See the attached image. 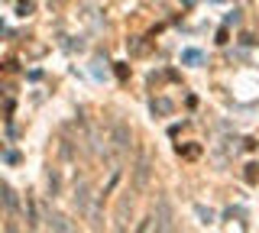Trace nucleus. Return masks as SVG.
Segmentation results:
<instances>
[{"label": "nucleus", "mask_w": 259, "mask_h": 233, "mask_svg": "<svg viewBox=\"0 0 259 233\" xmlns=\"http://www.w3.org/2000/svg\"><path fill=\"white\" fill-rule=\"evenodd\" d=\"M182 62H185V65H198V62H201V52L198 49H185L182 52Z\"/></svg>", "instance_id": "obj_6"}, {"label": "nucleus", "mask_w": 259, "mask_h": 233, "mask_svg": "<svg viewBox=\"0 0 259 233\" xmlns=\"http://www.w3.org/2000/svg\"><path fill=\"white\" fill-rule=\"evenodd\" d=\"M152 114H172V101H165V98L152 101Z\"/></svg>", "instance_id": "obj_5"}, {"label": "nucleus", "mask_w": 259, "mask_h": 233, "mask_svg": "<svg viewBox=\"0 0 259 233\" xmlns=\"http://www.w3.org/2000/svg\"><path fill=\"white\" fill-rule=\"evenodd\" d=\"M107 143H110V156L126 152V146H130V123H126V120H113V123H110Z\"/></svg>", "instance_id": "obj_1"}, {"label": "nucleus", "mask_w": 259, "mask_h": 233, "mask_svg": "<svg viewBox=\"0 0 259 233\" xmlns=\"http://www.w3.org/2000/svg\"><path fill=\"white\" fill-rule=\"evenodd\" d=\"M4 204L10 207V211L16 207V195H13V188H10V184H4Z\"/></svg>", "instance_id": "obj_7"}, {"label": "nucleus", "mask_w": 259, "mask_h": 233, "mask_svg": "<svg viewBox=\"0 0 259 233\" xmlns=\"http://www.w3.org/2000/svg\"><path fill=\"white\" fill-rule=\"evenodd\" d=\"M46 223H49V227H52V230H71V223H68V220H65V217H62V214H52V217H49V220H46Z\"/></svg>", "instance_id": "obj_4"}, {"label": "nucleus", "mask_w": 259, "mask_h": 233, "mask_svg": "<svg viewBox=\"0 0 259 233\" xmlns=\"http://www.w3.org/2000/svg\"><path fill=\"white\" fill-rule=\"evenodd\" d=\"M149 175H152L149 156H140V162H136V168H133V188H136V191H146V184H149Z\"/></svg>", "instance_id": "obj_2"}, {"label": "nucleus", "mask_w": 259, "mask_h": 233, "mask_svg": "<svg viewBox=\"0 0 259 233\" xmlns=\"http://www.w3.org/2000/svg\"><path fill=\"white\" fill-rule=\"evenodd\" d=\"M198 217H201L204 223H210V220H214V214H210V211H204V207H198Z\"/></svg>", "instance_id": "obj_8"}, {"label": "nucleus", "mask_w": 259, "mask_h": 233, "mask_svg": "<svg viewBox=\"0 0 259 233\" xmlns=\"http://www.w3.org/2000/svg\"><path fill=\"white\" fill-rule=\"evenodd\" d=\"M91 204V195H88V184H78V195H75V207L78 211H88Z\"/></svg>", "instance_id": "obj_3"}]
</instances>
